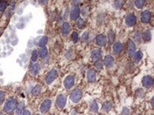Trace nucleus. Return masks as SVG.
<instances>
[{
    "mask_svg": "<svg viewBox=\"0 0 154 115\" xmlns=\"http://www.w3.org/2000/svg\"><path fill=\"white\" fill-rule=\"evenodd\" d=\"M81 0H72V5H79L80 4Z\"/></svg>",
    "mask_w": 154,
    "mask_h": 115,
    "instance_id": "40",
    "label": "nucleus"
},
{
    "mask_svg": "<svg viewBox=\"0 0 154 115\" xmlns=\"http://www.w3.org/2000/svg\"><path fill=\"white\" fill-rule=\"evenodd\" d=\"M91 58L94 60L95 62L97 61V60H100V58H102V52L101 50L99 49H95L91 51Z\"/></svg>",
    "mask_w": 154,
    "mask_h": 115,
    "instance_id": "11",
    "label": "nucleus"
},
{
    "mask_svg": "<svg viewBox=\"0 0 154 115\" xmlns=\"http://www.w3.org/2000/svg\"><path fill=\"white\" fill-rule=\"evenodd\" d=\"M87 79L89 83H94L96 80V74L93 69H89L87 73Z\"/></svg>",
    "mask_w": 154,
    "mask_h": 115,
    "instance_id": "15",
    "label": "nucleus"
},
{
    "mask_svg": "<svg viewBox=\"0 0 154 115\" xmlns=\"http://www.w3.org/2000/svg\"><path fill=\"white\" fill-rule=\"evenodd\" d=\"M104 64L106 67L110 68V67H113L114 64H115V58H114L113 56H111V55L106 56L104 58Z\"/></svg>",
    "mask_w": 154,
    "mask_h": 115,
    "instance_id": "12",
    "label": "nucleus"
},
{
    "mask_svg": "<svg viewBox=\"0 0 154 115\" xmlns=\"http://www.w3.org/2000/svg\"><path fill=\"white\" fill-rule=\"evenodd\" d=\"M51 106V101L49 99H46V100H44V101L43 102V103L41 104L40 111H41V112H43V113H45V112H49Z\"/></svg>",
    "mask_w": 154,
    "mask_h": 115,
    "instance_id": "8",
    "label": "nucleus"
},
{
    "mask_svg": "<svg viewBox=\"0 0 154 115\" xmlns=\"http://www.w3.org/2000/svg\"><path fill=\"white\" fill-rule=\"evenodd\" d=\"M142 86L145 88H151L153 86V78L151 76H145L142 78Z\"/></svg>",
    "mask_w": 154,
    "mask_h": 115,
    "instance_id": "10",
    "label": "nucleus"
},
{
    "mask_svg": "<svg viewBox=\"0 0 154 115\" xmlns=\"http://www.w3.org/2000/svg\"><path fill=\"white\" fill-rule=\"evenodd\" d=\"M24 102H20L18 104L16 105V115H22L23 112L24 111Z\"/></svg>",
    "mask_w": 154,
    "mask_h": 115,
    "instance_id": "18",
    "label": "nucleus"
},
{
    "mask_svg": "<svg viewBox=\"0 0 154 115\" xmlns=\"http://www.w3.org/2000/svg\"><path fill=\"white\" fill-rule=\"evenodd\" d=\"M22 115H31V112H30L29 111H27V110H24V112H23Z\"/></svg>",
    "mask_w": 154,
    "mask_h": 115,
    "instance_id": "43",
    "label": "nucleus"
},
{
    "mask_svg": "<svg viewBox=\"0 0 154 115\" xmlns=\"http://www.w3.org/2000/svg\"><path fill=\"white\" fill-rule=\"evenodd\" d=\"M122 115H130V110L128 108H123V112H122Z\"/></svg>",
    "mask_w": 154,
    "mask_h": 115,
    "instance_id": "39",
    "label": "nucleus"
},
{
    "mask_svg": "<svg viewBox=\"0 0 154 115\" xmlns=\"http://www.w3.org/2000/svg\"><path fill=\"white\" fill-rule=\"evenodd\" d=\"M5 93L4 91H0V104L4 103L5 101Z\"/></svg>",
    "mask_w": 154,
    "mask_h": 115,
    "instance_id": "36",
    "label": "nucleus"
},
{
    "mask_svg": "<svg viewBox=\"0 0 154 115\" xmlns=\"http://www.w3.org/2000/svg\"><path fill=\"white\" fill-rule=\"evenodd\" d=\"M57 76H58V72H57V70L54 68L51 69L50 72L48 73L46 77H45V82H46V84L50 85L57 78Z\"/></svg>",
    "mask_w": 154,
    "mask_h": 115,
    "instance_id": "4",
    "label": "nucleus"
},
{
    "mask_svg": "<svg viewBox=\"0 0 154 115\" xmlns=\"http://www.w3.org/2000/svg\"><path fill=\"white\" fill-rule=\"evenodd\" d=\"M77 21H78V22H77L78 28H79V29H83V28L85 27V25H86L85 20L83 19V18H79V19H78Z\"/></svg>",
    "mask_w": 154,
    "mask_h": 115,
    "instance_id": "27",
    "label": "nucleus"
},
{
    "mask_svg": "<svg viewBox=\"0 0 154 115\" xmlns=\"http://www.w3.org/2000/svg\"><path fill=\"white\" fill-rule=\"evenodd\" d=\"M71 40L73 41V43H77L79 41V34L77 32H73L71 34Z\"/></svg>",
    "mask_w": 154,
    "mask_h": 115,
    "instance_id": "32",
    "label": "nucleus"
},
{
    "mask_svg": "<svg viewBox=\"0 0 154 115\" xmlns=\"http://www.w3.org/2000/svg\"><path fill=\"white\" fill-rule=\"evenodd\" d=\"M115 34L114 33V31H110L108 33V38H107L109 44H113L114 41H115Z\"/></svg>",
    "mask_w": 154,
    "mask_h": 115,
    "instance_id": "25",
    "label": "nucleus"
},
{
    "mask_svg": "<svg viewBox=\"0 0 154 115\" xmlns=\"http://www.w3.org/2000/svg\"><path fill=\"white\" fill-rule=\"evenodd\" d=\"M136 22H137V18L134 14H129L125 17V24L129 27H134L136 24Z\"/></svg>",
    "mask_w": 154,
    "mask_h": 115,
    "instance_id": "5",
    "label": "nucleus"
},
{
    "mask_svg": "<svg viewBox=\"0 0 154 115\" xmlns=\"http://www.w3.org/2000/svg\"><path fill=\"white\" fill-rule=\"evenodd\" d=\"M134 39H135V41L137 42H140L141 40H142V33H141L140 32H137L135 33V36H134Z\"/></svg>",
    "mask_w": 154,
    "mask_h": 115,
    "instance_id": "35",
    "label": "nucleus"
},
{
    "mask_svg": "<svg viewBox=\"0 0 154 115\" xmlns=\"http://www.w3.org/2000/svg\"><path fill=\"white\" fill-rule=\"evenodd\" d=\"M81 98H82V91H81L80 89L76 88L75 90L72 91L71 95H70V100H71L73 103H79L81 100Z\"/></svg>",
    "mask_w": 154,
    "mask_h": 115,
    "instance_id": "2",
    "label": "nucleus"
},
{
    "mask_svg": "<svg viewBox=\"0 0 154 115\" xmlns=\"http://www.w3.org/2000/svg\"><path fill=\"white\" fill-rule=\"evenodd\" d=\"M142 38L144 40V41H150L151 40V32L150 30L145 31L142 34Z\"/></svg>",
    "mask_w": 154,
    "mask_h": 115,
    "instance_id": "20",
    "label": "nucleus"
},
{
    "mask_svg": "<svg viewBox=\"0 0 154 115\" xmlns=\"http://www.w3.org/2000/svg\"><path fill=\"white\" fill-rule=\"evenodd\" d=\"M153 101H154V98L152 97V98H151V107H153V106H154Z\"/></svg>",
    "mask_w": 154,
    "mask_h": 115,
    "instance_id": "44",
    "label": "nucleus"
},
{
    "mask_svg": "<svg viewBox=\"0 0 154 115\" xmlns=\"http://www.w3.org/2000/svg\"><path fill=\"white\" fill-rule=\"evenodd\" d=\"M88 34L89 33L87 32H85L82 34V37H81V41H87L88 40Z\"/></svg>",
    "mask_w": 154,
    "mask_h": 115,
    "instance_id": "37",
    "label": "nucleus"
},
{
    "mask_svg": "<svg viewBox=\"0 0 154 115\" xmlns=\"http://www.w3.org/2000/svg\"><path fill=\"white\" fill-rule=\"evenodd\" d=\"M145 3H146V0H135V2H134L135 6L139 9L142 8V7L144 6V5H145Z\"/></svg>",
    "mask_w": 154,
    "mask_h": 115,
    "instance_id": "28",
    "label": "nucleus"
},
{
    "mask_svg": "<svg viewBox=\"0 0 154 115\" xmlns=\"http://www.w3.org/2000/svg\"><path fill=\"white\" fill-rule=\"evenodd\" d=\"M47 42H48V37H47V36H43V37H41V40L39 41V43H38V45H39L40 48H43V47L46 46Z\"/></svg>",
    "mask_w": 154,
    "mask_h": 115,
    "instance_id": "24",
    "label": "nucleus"
},
{
    "mask_svg": "<svg viewBox=\"0 0 154 115\" xmlns=\"http://www.w3.org/2000/svg\"><path fill=\"white\" fill-rule=\"evenodd\" d=\"M37 52H38V56L41 58H45L48 56V50H47L46 47L40 48L39 50H37Z\"/></svg>",
    "mask_w": 154,
    "mask_h": 115,
    "instance_id": "19",
    "label": "nucleus"
},
{
    "mask_svg": "<svg viewBox=\"0 0 154 115\" xmlns=\"http://www.w3.org/2000/svg\"><path fill=\"white\" fill-rule=\"evenodd\" d=\"M107 43V37L104 34H98L96 37V44L98 47H104Z\"/></svg>",
    "mask_w": 154,
    "mask_h": 115,
    "instance_id": "7",
    "label": "nucleus"
},
{
    "mask_svg": "<svg viewBox=\"0 0 154 115\" xmlns=\"http://www.w3.org/2000/svg\"><path fill=\"white\" fill-rule=\"evenodd\" d=\"M127 51L128 54L130 55V57H132V55L134 54V52L136 51V46L134 44V42L132 41H129L128 44H127Z\"/></svg>",
    "mask_w": 154,
    "mask_h": 115,
    "instance_id": "13",
    "label": "nucleus"
},
{
    "mask_svg": "<svg viewBox=\"0 0 154 115\" xmlns=\"http://www.w3.org/2000/svg\"><path fill=\"white\" fill-rule=\"evenodd\" d=\"M123 4H124V0H115L114 2V7L115 9H120L121 7H123Z\"/></svg>",
    "mask_w": 154,
    "mask_h": 115,
    "instance_id": "26",
    "label": "nucleus"
},
{
    "mask_svg": "<svg viewBox=\"0 0 154 115\" xmlns=\"http://www.w3.org/2000/svg\"><path fill=\"white\" fill-rule=\"evenodd\" d=\"M80 16V8L79 5H73V7L70 10V19L72 21H77Z\"/></svg>",
    "mask_w": 154,
    "mask_h": 115,
    "instance_id": "3",
    "label": "nucleus"
},
{
    "mask_svg": "<svg viewBox=\"0 0 154 115\" xmlns=\"http://www.w3.org/2000/svg\"><path fill=\"white\" fill-rule=\"evenodd\" d=\"M136 94H137V96H139V97H141V98L144 96V92L142 89H138L136 92Z\"/></svg>",
    "mask_w": 154,
    "mask_h": 115,
    "instance_id": "38",
    "label": "nucleus"
},
{
    "mask_svg": "<svg viewBox=\"0 0 154 115\" xmlns=\"http://www.w3.org/2000/svg\"><path fill=\"white\" fill-rule=\"evenodd\" d=\"M102 107L104 112H109V111H111L112 108H113V104L111 103V102H104V103H103Z\"/></svg>",
    "mask_w": 154,
    "mask_h": 115,
    "instance_id": "23",
    "label": "nucleus"
},
{
    "mask_svg": "<svg viewBox=\"0 0 154 115\" xmlns=\"http://www.w3.org/2000/svg\"><path fill=\"white\" fill-rule=\"evenodd\" d=\"M7 5V2L5 0H0V13L5 10Z\"/></svg>",
    "mask_w": 154,
    "mask_h": 115,
    "instance_id": "31",
    "label": "nucleus"
},
{
    "mask_svg": "<svg viewBox=\"0 0 154 115\" xmlns=\"http://www.w3.org/2000/svg\"><path fill=\"white\" fill-rule=\"evenodd\" d=\"M40 69H41V67H40L39 64H37V63L33 64V67H32V68H31V74L33 75V76H36V75L39 73Z\"/></svg>",
    "mask_w": 154,
    "mask_h": 115,
    "instance_id": "22",
    "label": "nucleus"
},
{
    "mask_svg": "<svg viewBox=\"0 0 154 115\" xmlns=\"http://www.w3.org/2000/svg\"><path fill=\"white\" fill-rule=\"evenodd\" d=\"M16 105H17L16 99H15V98H10V99H8L5 102V106H4V111H5L7 114H11L16 110Z\"/></svg>",
    "mask_w": 154,
    "mask_h": 115,
    "instance_id": "1",
    "label": "nucleus"
},
{
    "mask_svg": "<svg viewBox=\"0 0 154 115\" xmlns=\"http://www.w3.org/2000/svg\"><path fill=\"white\" fill-rule=\"evenodd\" d=\"M66 102H67L66 96L63 95H60L56 99V106L59 109H63L66 105Z\"/></svg>",
    "mask_w": 154,
    "mask_h": 115,
    "instance_id": "6",
    "label": "nucleus"
},
{
    "mask_svg": "<svg viewBox=\"0 0 154 115\" xmlns=\"http://www.w3.org/2000/svg\"><path fill=\"white\" fill-rule=\"evenodd\" d=\"M132 58H134V62H136V63H138V62H140V60L142 58V52L141 51V50H138V51H135V52H134V55H132Z\"/></svg>",
    "mask_w": 154,
    "mask_h": 115,
    "instance_id": "21",
    "label": "nucleus"
},
{
    "mask_svg": "<svg viewBox=\"0 0 154 115\" xmlns=\"http://www.w3.org/2000/svg\"><path fill=\"white\" fill-rule=\"evenodd\" d=\"M38 58V52L37 50H33V53H32V57H31V61L35 62Z\"/></svg>",
    "mask_w": 154,
    "mask_h": 115,
    "instance_id": "34",
    "label": "nucleus"
},
{
    "mask_svg": "<svg viewBox=\"0 0 154 115\" xmlns=\"http://www.w3.org/2000/svg\"><path fill=\"white\" fill-rule=\"evenodd\" d=\"M113 51H114V53H115V55H118V54H120L122 51H123V44H122L121 42H119V41L114 43V45H113Z\"/></svg>",
    "mask_w": 154,
    "mask_h": 115,
    "instance_id": "16",
    "label": "nucleus"
},
{
    "mask_svg": "<svg viewBox=\"0 0 154 115\" xmlns=\"http://www.w3.org/2000/svg\"><path fill=\"white\" fill-rule=\"evenodd\" d=\"M90 111L93 112H96L98 111V105L96 102H92L90 104Z\"/></svg>",
    "mask_w": 154,
    "mask_h": 115,
    "instance_id": "30",
    "label": "nucleus"
},
{
    "mask_svg": "<svg viewBox=\"0 0 154 115\" xmlns=\"http://www.w3.org/2000/svg\"><path fill=\"white\" fill-rule=\"evenodd\" d=\"M36 115H39V114H36Z\"/></svg>",
    "mask_w": 154,
    "mask_h": 115,
    "instance_id": "46",
    "label": "nucleus"
},
{
    "mask_svg": "<svg viewBox=\"0 0 154 115\" xmlns=\"http://www.w3.org/2000/svg\"><path fill=\"white\" fill-rule=\"evenodd\" d=\"M0 115H3V114H2V113H0Z\"/></svg>",
    "mask_w": 154,
    "mask_h": 115,
    "instance_id": "45",
    "label": "nucleus"
},
{
    "mask_svg": "<svg viewBox=\"0 0 154 115\" xmlns=\"http://www.w3.org/2000/svg\"><path fill=\"white\" fill-rule=\"evenodd\" d=\"M38 1H39V3L41 4V5H46L48 0H38Z\"/></svg>",
    "mask_w": 154,
    "mask_h": 115,
    "instance_id": "42",
    "label": "nucleus"
},
{
    "mask_svg": "<svg viewBox=\"0 0 154 115\" xmlns=\"http://www.w3.org/2000/svg\"><path fill=\"white\" fill-rule=\"evenodd\" d=\"M87 7H84V8L82 9V10H80V12H82V14L83 16H87Z\"/></svg>",
    "mask_w": 154,
    "mask_h": 115,
    "instance_id": "41",
    "label": "nucleus"
},
{
    "mask_svg": "<svg viewBox=\"0 0 154 115\" xmlns=\"http://www.w3.org/2000/svg\"><path fill=\"white\" fill-rule=\"evenodd\" d=\"M41 86H34L33 87V89L32 90V95H33V96H36V95H38L40 93H41Z\"/></svg>",
    "mask_w": 154,
    "mask_h": 115,
    "instance_id": "29",
    "label": "nucleus"
},
{
    "mask_svg": "<svg viewBox=\"0 0 154 115\" xmlns=\"http://www.w3.org/2000/svg\"><path fill=\"white\" fill-rule=\"evenodd\" d=\"M70 29H71V27H70V24H68V22H64L63 25H62L61 27V33L63 36H67L68 35V33H70Z\"/></svg>",
    "mask_w": 154,
    "mask_h": 115,
    "instance_id": "17",
    "label": "nucleus"
},
{
    "mask_svg": "<svg viewBox=\"0 0 154 115\" xmlns=\"http://www.w3.org/2000/svg\"><path fill=\"white\" fill-rule=\"evenodd\" d=\"M151 13L150 11L146 10L144 12H142V17H141V20H142V22L143 24H148V22L151 21Z\"/></svg>",
    "mask_w": 154,
    "mask_h": 115,
    "instance_id": "14",
    "label": "nucleus"
},
{
    "mask_svg": "<svg viewBox=\"0 0 154 115\" xmlns=\"http://www.w3.org/2000/svg\"><path fill=\"white\" fill-rule=\"evenodd\" d=\"M103 67H104V65H103V62L101 60H97V61L95 62V67H96V69H98V70H101L103 68Z\"/></svg>",
    "mask_w": 154,
    "mask_h": 115,
    "instance_id": "33",
    "label": "nucleus"
},
{
    "mask_svg": "<svg viewBox=\"0 0 154 115\" xmlns=\"http://www.w3.org/2000/svg\"><path fill=\"white\" fill-rule=\"evenodd\" d=\"M75 84V77L73 76H68L64 80V86H65L66 89H70L72 86Z\"/></svg>",
    "mask_w": 154,
    "mask_h": 115,
    "instance_id": "9",
    "label": "nucleus"
}]
</instances>
